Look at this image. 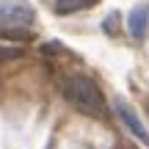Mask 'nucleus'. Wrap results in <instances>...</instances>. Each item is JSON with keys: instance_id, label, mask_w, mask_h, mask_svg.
I'll return each mask as SVG.
<instances>
[{"instance_id": "obj_1", "label": "nucleus", "mask_w": 149, "mask_h": 149, "mask_svg": "<svg viewBox=\"0 0 149 149\" xmlns=\"http://www.w3.org/2000/svg\"><path fill=\"white\" fill-rule=\"evenodd\" d=\"M61 94L74 111L86 113L91 119H105L108 116V102L102 97L100 86L86 74H66L61 80Z\"/></svg>"}, {"instance_id": "obj_2", "label": "nucleus", "mask_w": 149, "mask_h": 149, "mask_svg": "<svg viewBox=\"0 0 149 149\" xmlns=\"http://www.w3.org/2000/svg\"><path fill=\"white\" fill-rule=\"evenodd\" d=\"M113 108H116V116L122 119V124L130 130V133L135 135V138L141 141L144 146H149V130L144 127V122L138 119V113H135V108L130 105L127 100H122V97H116V102H113Z\"/></svg>"}, {"instance_id": "obj_3", "label": "nucleus", "mask_w": 149, "mask_h": 149, "mask_svg": "<svg viewBox=\"0 0 149 149\" xmlns=\"http://www.w3.org/2000/svg\"><path fill=\"white\" fill-rule=\"evenodd\" d=\"M127 31L135 42H144L149 36V3H138L127 14Z\"/></svg>"}, {"instance_id": "obj_4", "label": "nucleus", "mask_w": 149, "mask_h": 149, "mask_svg": "<svg viewBox=\"0 0 149 149\" xmlns=\"http://www.w3.org/2000/svg\"><path fill=\"white\" fill-rule=\"evenodd\" d=\"M97 3L100 0H55V14L66 17V14H74V11H86Z\"/></svg>"}, {"instance_id": "obj_5", "label": "nucleus", "mask_w": 149, "mask_h": 149, "mask_svg": "<svg viewBox=\"0 0 149 149\" xmlns=\"http://www.w3.org/2000/svg\"><path fill=\"white\" fill-rule=\"evenodd\" d=\"M19 55H22L19 47H0V64H6L11 58H19Z\"/></svg>"}, {"instance_id": "obj_6", "label": "nucleus", "mask_w": 149, "mask_h": 149, "mask_svg": "<svg viewBox=\"0 0 149 149\" xmlns=\"http://www.w3.org/2000/svg\"><path fill=\"white\" fill-rule=\"evenodd\" d=\"M146 108H149V102H146Z\"/></svg>"}]
</instances>
